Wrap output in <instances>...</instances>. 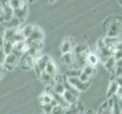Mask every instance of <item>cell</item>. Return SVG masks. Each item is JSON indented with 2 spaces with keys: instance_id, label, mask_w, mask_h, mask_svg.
<instances>
[{
  "instance_id": "1",
  "label": "cell",
  "mask_w": 122,
  "mask_h": 114,
  "mask_svg": "<svg viewBox=\"0 0 122 114\" xmlns=\"http://www.w3.org/2000/svg\"><path fill=\"white\" fill-rule=\"evenodd\" d=\"M66 77V76H65ZM66 80L68 81L71 84H72L74 87H75L80 92H84L86 91L90 87V83L83 82L80 80L78 77H66Z\"/></svg>"
},
{
  "instance_id": "2",
  "label": "cell",
  "mask_w": 122,
  "mask_h": 114,
  "mask_svg": "<svg viewBox=\"0 0 122 114\" xmlns=\"http://www.w3.org/2000/svg\"><path fill=\"white\" fill-rule=\"evenodd\" d=\"M122 33V24L119 20H115L110 24L108 30V36L112 37H119Z\"/></svg>"
},
{
  "instance_id": "3",
  "label": "cell",
  "mask_w": 122,
  "mask_h": 114,
  "mask_svg": "<svg viewBox=\"0 0 122 114\" xmlns=\"http://www.w3.org/2000/svg\"><path fill=\"white\" fill-rule=\"evenodd\" d=\"M44 38L43 31L38 27H33V30L31 33L30 36L26 40H30V42L33 41H43Z\"/></svg>"
},
{
  "instance_id": "4",
  "label": "cell",
  "mask_w": 122,
  "mask_h": 114,
  "mask_svg": "<svg viewBox=\"0 0 122 114\" xmlns=\"http://www.w3.org/2000/svg\"><path fill=\"white\" fill-rule=\"evenodd\" d=\"M62 96H63V98H65L66 102L70 105V107L76 105L78 103V100H79L78 97L68 90L65 91L64 94H62Z\"/></svg>"
},
{
  "instance_id": "5",
  "label": "cell",
  "mask_w": 122,
  "mask_h": 114,
  "mask_svg": "<svg viewBox=\"0 0 122 114\" xmlns=\"http://www.w3.org/2000/svg\"><path fill=\"white\" fill-rule=\"evenodd\" d=\"M119 87H120L119 84H117V82L115 81V80L112 81L110 82V84H109V86L107 90V93H106L107 98L109 99V98H112L114 96H115L117 91L119 89Z\"/></svg>"
},
{
  "instance_id": "6",
  "label": "cell",
  "mask_w": 122,
  "mask_h": 114,
  "mask_svg": "<svg viewBox=\"0 0 122 114\" xmlns=\"http://www.w3.org/2000/svg\"><path fill=\"white\" fill-rule=\"evenodd\" d=\"M75 61V56L72 55V53H63L61 56V62L65 65H73Z\"/></svg>"
},
{
  "instance_id": "7",
  "label": "cell",
  "mask_w": 122,
  "mask_h": 114,
  "mask_svg": "<svg viewBox=\"0 0 122 114\" xmlns=\"http://www.w3.org/2000/svg\"><path fill=\"white\" fill-rule=\"evenodd\" d=\"M50 59L51 58H50L49 55H43V56H41L36 60V65L39 67L42 71H43Z\"/></svg>"
},
{
  "instance_id": "8",
  "label": "cell",
  "mask_w": 122,
  "mask_h": 114,
  "mask_svg": "<svg viewBox=\"0 0 122 114\" xmlns=\"http://www.w3.org/2000/svg\"><path fill=\"white\" fill-rule=\"evenodd\" d=\"M44 71H46V72H47L48 74L53 76V77L56 76V75L57 73V66L52 59H50V60H49Z\"/></svg>"
},
{
  "instance_id": "9",
  "label": "cell",
  "mask_w": 122,
  "mask_h": 114,
  "mask_svg": "<svg viewBox=\"0 0 122 114\" xmlns=\"http://www.w3.org/2000/svg\"><path fill=\"white\" fill-rule=\"evenodd\" d=\"M18 61V56L16 53L12 52L11 53L6 55L5 60V64L7 66H14L15 64Z\"/></svg>"
},
{
  "instance_id": "10",
  "label": "cell",
  "mask_w": 122,
  "mask_h": 114,
  "mask_svg": "<svg viewBox=\"0 0 122 114\" xmlns=\"http://www.w3.org/2000/svg\"><path fill=\"white\" fill-rule=\"evenodd\" d=\"M40 79H41V81H43V83H44L46 85H52V84L54 82L53 76L48 74L47 72H46L45 71H43V72H42V75L40 76Z\"/></svg>"
},
{
  "instance_id": "11",
  "label": "cell",
  "mask_w": 122,
  "mask_h": 114,
  "mask_svg": "<svg viewBox=\"0 0 122 114\" xmlns=\"http://www.w3.org/2000/svg\"><path fill=\"white\" fill-rule=\"evenodd\" d=\"M72 49H73V46L71 41H70L68 39H65L63 41V43H61V51L62 54L71 52L72 51Z\"/></svg>"
},
{
  "instance_id": "12",
  "label": "cell",
  "mask_w": 122,
  "mask_h": 114,
  "mask_svg": "<svg viewBox=\"0 0 122 114\" xmlns=\"http://www.w3.org/2000/svg\"><path fill=\"white\" fill-rule=\"evenodd\" d=\"M9 5L12 10L18 9L25 5L24 0H9Z\"/></svg>"
},
{
  "instance_id": "13",
  "label": "cell",
  "mask_w": 122,
  "mask_h": 114,
  "mask_svg": "<svg viewBox=\"0 0 122 114\" xmlns=\"http://www.w3.org/2000/svg\"><path fill=\"white\" fill-rule=\"evenodd\" d=\"M53 99L52 96L51 94H49L48 92L43 93V94H41L40 97L39 98L40 103L41 104H45V103H50V102Z\"/></svg>"
},
{
  "instance_id": "14",
  "label": "cell",
  "mask_w": 122,
  "mask_h": 114,
  "mask_svg": "<svg viewBox=\"0 0 122 114\" xmlns=\"http://www.w3.org/2000/svg\"><path fill=\"white\" fill-rule=\"evenodd\" d=\"M86 60L87 61L88 64H89V65L95 67L96 65H97V63L99 62V59H98V56H96V54H94V53H89L86 56Z\"/></svg>"
},
{
  "instance_id": "15",
  "label": "cell",
  "mask_w": 122,
  "mask_h": 114,
  "mask_svg": "<svg viewBox=\"0 0 122 114\" xmlns=\"http://www.w3.org/2000/svg\"><path fill=\"white\" fill-rule=\"evenodd\" d=\"M105 66L107 69L109 71H112V70H115V68L117 67L116 65V60L114 58V56H112L111 58H109L108 60L104 62Z\"/></svg>"
},
{
  "instance_id": "16",
  "label": "cell",
  "mask_w": 122,
  "mask_h": 114,
  "mask_svg": "<svg viewBox=\"0 0 122 114\" xmlns=\"http://www.w3.org/2000/svg\"><path fill=\"white\" fill-rule=\"evenodd\" d=\"M95 71H96V69H95V67L94 66H92L90 65H84L83 67V69H82V71L84 73V74H86L88 77H92V76L94 75L95 74Z\"/></svg>"
},
{
  "instance_id": "17",
  "label": "cell",
  "mask_w": 122,
  "mask_h": 114,
  "mask_svg": "<svg viewBox=\"0 0 122 114\" xmlns=\"http://www.w3.org/2000/svg\"><path fill=\"white\" fill-rule=\"evenodd\" d=\"M16 32H17V31H15V29H14V28L8 29V30H6V31H5L4 40L13 42L14 41V37H15Z\"/></svg>"
},
{
  "instance_id": "18",
  "label": "cell",
  "mask_w": 122,
  "mask_h": 114,
  "mask_svg": "<svg viewBox=\"0 0 122 114\" xmlns=\"http://www.w3.org/2000/svg\"><path fill=\"white\" fill-rule=\"evenodd\" d=\"M3 51L5 52V55H8L12 53L13 51V46H12V42L4 40V43H3Z\"/></svg>"
},
{
  "instance_id": "19",
  "label": "cell",
  "mask_w": 122,
  "mask_h": 114,
  "mask_svg": "<svg viewBox=\"0 0 122 114\" xmlns=\"http://www.w3.org/2000/svg\"><path fill=\"white\" fill-rule=\"evenodd\" d=\"M33 30V26H32V25H27V26L23 29L21 33H22L23 36L24 37L25 40L27 39V38L30 36Z\"/></svg>"
},
{
  "instance_id": "20",
  "label": "cell",
  "mask_w": 122,
  "mask_h": 114,
  "mask_svg": "<svg viewBox=\"0 0 122 114\" xmlns=\"http://www.w3.org/2000/svg\"><path fill=\"white\" fill-rule=\"evenodd\" d=\"M40 108L44 114H51L53 107L50 103H45V104H41Z\"/></svg>"
},
{
  "instance_id": "21",
  "label": "cell",
  "mask_w": 122,
  "mask_h": 114,
  "mask_svg": "<svg viewBox=\"0 0 122 114\" xmlns=\"http://www.w3.org/2000/svg\"><path fill=\"white\" fill-rule=\"evenodd\" d=\"M5 57H6V55H5V52L3 51V49L2 48L1 49H0V63L5 62Z\"/></svg>"
},
{
  "instance_id": "22",
  "label": "cell",
  "mask_w": 122,
  "mask_h": 114,
  "mask_svg": "<svg viewBox=\"0 0 122 114\" xmlns=\"http://www.w3.org/2000/svg\"><path fill=\"white\" fill-rule=\"evenodd\" d=\"M115 81L119 84V86L122 87V76H117V78L115 79Z\"/></svg>"
},
{
  "instance_id": "23",
  "label": "cell",
  "mask_w": 122,
  "mask_h": 114,
  "mask_svg": "<svg viewBox=\"0 0 122 114\" xmlns=\"http://www.w3.org/2000/svg\"><path fill=\"white\" fill-rule=\"evenodd\" d=\"M115 49H122V40L119 41L115 46Z\"/></svg>"
},
{
  "instance_id": "24",
  "label": "cell",
  "mask_w": 122,
  "mask_h": 114,
  "mask_svg": "<svg viewBox=\"0 0 122 114\" xmlns=\"http://www.w3.org/2000/svg\"><path fill=\"white\" fill-rule=\"evenodd\" d=\"M49 1L50 2H53L56 1V0H49Z\"/></svg>"
},
{
  "instance_id": "25",
  "label": "cell",
  "mask_w": 122,
  "mask_h": 114,
  "mask_svg": "<svg viewBox=\"0 0 122 114\" xmlns=\"http://www.w3.org/2000/svg\"><path fill=\"white\" fill-rule=\"evenodd\" d=\"M121 114H122V109H121Z\"/></svg>"
}]
</instances>
